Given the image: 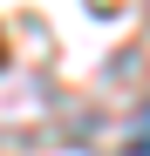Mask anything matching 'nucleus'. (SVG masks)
I'll use <instances>...</instances> for the list:
<instances>
[{"label": "nucleus", "instance_id": "f257e3e1", "mask_svg": "<svg viewBox=\"0 0 150 156\" xmlns=\"http://www.w3.org/2000/svg\"><path fill=\"white\" fill-rule=\"evenodd\" d=\"M116 149H123V156H150V102H143V109H137L130 122H123V136H116Z\"/></svg>", "mask_w": 150, "mask_h": 156}]
</instances>
